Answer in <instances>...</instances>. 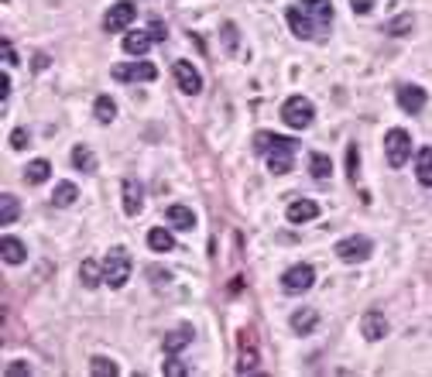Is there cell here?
Returning a JSON list of instances; mask_svg holds the SVG:
<instances>
[{
    "mask_svg": "<svg viewBox=\"0 0 432 377\" xmlns=\"http://www.w3.org/2000/svg\"><path fill=\"white\" fill-rule=\"evenodd\" d=\"M254 144H257V151L264 155V161H268V172L271 175L292 172L295 151H298V141L295 138H285V134H275V131H261L254 138Z\"/></svg>",
    "mask_w": 432,
    "mask_h": 377,
    "instance_id": "cell-1",
    "label": "cell"
},
{
    "mask_svg": "<svg viewBox=\"0 0 432 377\" xmlns=\"http://www.w3.org/2000/svg\"><path fill=\"white\" fill-rule=\"evenodd\" d=\"M131 271H134V261L127 254V247H110V254L103 261V281L110 288H124L127 278H131Z\"/></svg>",
    "mask_w": 432,
    "mask_h": 377,
    "instance_id": "cell-2",
    "label": "cell"
},
{
    "mask_svg": "<svg viewBox=\"0 0 432 377\" xmlns=\"http://www.w3.org/2000/svg\"><path fill=\"white\" fill-rule=\"evenodd\" d=\"M384 158H388L392 168H405V161L412 158V134L401 131V127L388 131V138H384Z\"/></svg>",
    "mask_w": 432,
    "mask_h": 377,
    "instance_id": "cell-3",
    "label": "cell"
},
{
    "mask_svg": "<svg viewBox=\"0 0 432 377\" xmlns=\"http://www.w3.org/2000/svg\"><path fill=\"white\" fill-rule=\"evenodd\" d=\"M371 254H374V240L364 237V234L343 237L336 244V258L343 261V264H364V261H371Z\"/></svg>",
    "mask_w": 432,
    "mask_h": 377,
    "instance_id": "cell-4",
    "label": "cell"
},
{
    "mask_svg": "<svg viewBox=\"0 0 432 377\" xmlns=\"http://www.w3.org/2000/svg\"><path fill=\"white\" fill-rule=\"evenodd\" d=\"M313 117H315V110L306 97H288L281 103V120H285L292 131H306V127L313 124Z\"/></svg>",
    "mask_w": 432,
    "mask_h": 377,
    "instance_id": "cell-5",
    "label": "cell"
},
{
    "mask_svg": "<svg viewBox=\"0 0 432 377\" xmlns=\"http://www.w3.org/2000/svg\"><path fill=\"white\" fill-rule=\"evenodd\" d=\"M110 76L117 82H155L158 80V69L155 62H117L114 69H110Z\"/></svg>",
    "mask_w": 432,
    "mask_h": 377,
    "instance_id": "cell-6",
    "label": "cell"
},
{
    "mask_svg": "<svg viewBox=\"0 0 432 377\" xmlns=\"http://www.w3.org/2000/svg\"><path fill=\"white\" fill-rule=\"evenodd\" d=\"M138 18V7L131 4V0H120L114 4L110 11H107V18H103V31H110V35H117V31H127L131 24Z\"/></svg>",
    "mask_w": 432,
    "mask_h": 377,
    "instance_id": "cell-7",
    "label": "cell"
},
{
    "mask_svg": "<svg viewBox=\"0 0 432 377\" xmlns=\"http://www.w3.org/2000/svg\"><path fill=\"white\" fill-rule=\"evenodd\" d=\"M315 285V268L309 264H295L285 271V278H281V288L288 292V295H302V292H309Z\"/></svg>",
    "mask_w": 432,
    "mask_h": 377,
    "instance_id": "cell-8",
    "label": "cell"
},
{
    "mask_svg": "<svg viewBox=\"0 0 432 377\" xmlns=\"http://www.w3.org/2000/svg\"><path fill=\"white\" fill-rule=\"evenodd\" d=\"M172 76H176V86L185 93V97H196L199 89H202V76L196 72V65L185 59H176L172 62Z\"/></svg>",
    "mask_w": 432,
    "mask_h": 377,
    "instance_id": "cell-9",
    "label": "cell"
},
{
    "mask_svg": "<svg viewBox=\"0 0 432 377\" xmlns=\"http://www.w3.org/2000/svg\"><path fill=\"white\" fill-rule=\"evenodd\" d=\"M394 97H398V106H401L405 114H418V110L426 106V89L415 86V82H401V86L394 89Z\"/></svg>",
    "mask_w": 432,
    "mask_h": 377,
    "instance_id": "cell-10",
    "label": "cell"
},
{
    "mask_svg": "<svg viewBox=\"0 0 432 377\" xmlns=\"http://www.w3.org/2000/svg\"><path fill=\"white\" fill-rule=\"evenodd\" d=\"M120 202H124V213L127 217H138L141 206H144V192H141L138 179H124L120 182Z\"/></svg>",
    "mask_w": 432,
    "mask_h": 377,
    "instance_id": "cell-11",
    "label": "cell"
},
{
    "mask_svg": "<svg viewBox=\"0 0 432 377\" xmlns=\"http://www.w3.org/2000/svg\"><path fill=\"white\" fill-rule=\"evenodd\" d=\"M285 21H288V28L295 31V38H302V41H306V38H313L315 31H319V28L313 24V18H309V14H306V11H302L298 4L285 11Z\"/></svg>",
    "mask_w": 432,
    "mask_h": 377,
    "instance_id": "cell-12",
    "label": "cell"
},
{
    "mask_svg": "<svg viewBox=\"0 0 432 377\" xmlns=\"http://www.w3.org/2000/svg\"><path fill=\"white\" fill-rule=\"evenodd\" d=\"M298 7L313 18V24L319 31L330 28V21H333V4H330V0H298Z\"/></svg>",
    "mask_w": 432,
    "mask_h": 377,
    "instance_id": "cell-13",
    "label": "cell"
},
{
    "mask_svg": "<svg viewBox=\"0 0 432 377\" xmlns=\"http://www.w3.org/2000/svg\"><path fill=\"white\" fill-rule=\"evenodd\" d=\"M196 339V333H193V326L189 322H182V326H176L172 333H165V339H161V346L168 350V354H178V350H185L189 343Z\"/></svg>",
    "mask_w": 432,
    "mask_h": 377,
    "instance_id": "cell-14",
    "label": "cell"
},
{
    "mask_svg": "<svg viewBox=\"0 0 432 377\" xmlns=\"http://www.w3.org/2000/svg\"><path fill=\"white\" fill-rule=\"evenodd\" d=\"M0 258H4L7 268H18V264L28 261V251H24V244H21L18 237H11V234H7V237L0 240Z\"/></svg>",
    "mask_w": 432,
    "mask_h": 377,
    "instance_id": "cell-15",
    "label": "cell"
},
{
    "mask_svg": "<svg viewBox=\"0 0 432 377\" xmlns=\"http://www.w3.org/2000/svg\"><path fill=\"white\" fill-rule=\"evenodd\" d=\"M288 223H309V219L319 217V202L315 199H295V202H288Z\"/></svg>",
    "mask_w": 432,
    "mask_h": 377,
    "instance_id": "cell-16",
    "label": "cell"
},
{
    "mask_svg": "<svg viewBox=\"0 0 432 377\" xmlns=\"http://www.w3.org/2000/svg\"><path fill=\"white\" fill-rule=\"evenodd\" d=\"M360 329H364L367 339H384L388 337V319L381 316L377 309H371V312H364V319H360Z\"/></svg>",
    "mask_w": 432,
    "mask_h": 377,
    "instance_id": "cell-17",
    "label": "cell"
},
{
    "mask_svg": "<svg viewBox=\"0 0 432 377\" xmlns=\"http://www.w3.org/2000/svg\"><path fill=\"white\" fill-rule=\"evenodd\" d=\"M151 41H155V35L144 28V31H127L124 35V52L127 55H144L148 48H151Z\"/></svg>",
    "mask_w": 432,
    "mask_h": 377,
    "instance_id": "cell-18",
    "label": "cell"
},
{
    "mask_svg": "<svg viewBox=\"0 0 432 377\" xmlns=\"http://www.w3.org/2000/svg\"><path fill=\"white\" fill-rule=\"evenodd\" d=\"M315 322H319V312H315V309H309V305H306V309H295V312H292V329L298 333V337H309V333L315 329Z\"/></svg>",
    "mask_w": 432,
    "mask_h": 377,
    "instance_id": "cell-19",
    "label": "cell"
},
{
    "mask_svg": "<svg viewBox=\"0 0 432 377\" xmlns=\"http://www.w3.org/2000/svg\"><path fill=\"white\" fill-rule=\"evenodd\" d=\"M415 179L422 182L426 189H432V148H418V155H415Z\"/></svg>",
    "mask_w": 432,
    "mask_h": 377,
    "instance_id": "cell-20",
    "label": "cell"
},
{
    "mask_svg": "<svg viewBox=\"0 0 432 377\" xmlns=\"http://www.w3.org/2000/svg\"><path fill=\"white\" fill-rule=\"evenodd\" d=\"M148 247L155 254H168V251H176V237L165 226H155V230H148Z\"/></svg>",
    "mask_w": 432,
    "mask_h": 377,
    "instance_id": "cell-21",
    "label": "cell"
},
{
    "mask_svg": "<svg viewBox=\"0 0 432 377\" xmlns=\"http://www.w3.org/2000/svg\"><path fill=\"white\" fill-rule=\"evenodd\" d=\"M165 217H168V223H172V226H178V230H193V226H196V213H193V209H189V206H168V213H165Z\"/></svg>",
    "mask_w": 432,
    "mask_h": 377,
    "instance_id": "cell-22",
    "label": "cell"
},
{
    "mask_svg": "<svg viewBox=\"0 0 432 377\" xmlns=\"http://www.w3.org/2000/svg\"><path fill=\"white\" fill-rule=\"evenodd\" d=\"M48 175H52V165L45 158H35L31 165H24V182H28V185H41Z\"/></svg>",
    "mask_w": 432,
    "mask_h": 377,
    "instance_id": "cell-23",
    "label": "cell"
},
{
    "mask_svg": "<svg viewBox=\"0 0 432 377\" xmlns=\"http://www.w3.org/2000/svg\"><path fill=\"white\" fill-rule=\"evenodd\" d=\"M79 199V189L72 185V182H59L55 185V192H52V206H59V209H65V206H72Z\"/></svg>",
    "mask_w": 432,
    "mask_h": 377,
    "instance_id": "cell-24",
    "label": "cell"
},
{
    "mask_svg": "<svg viewBox=\"0 0 432 377\" xmlns=\"http://www.w3.org/2000/svg\"><path fill=\"white\" fill-rule=\"evenodd\" d=\"M79 278H82V285H86V288H97L99 281H103V268H99L93 258H86L82 264H79Z\"/></svg>",
    "mask_w": 432,
    "mask_h": 377,
    "instance_id": "cell-25",
    "label": "cell"
},
{
    "mask_svg": "<svg viewBox=\"0 0 432 377\" xmlns=\"http://www.w3.org/2000/svg\"><path fill=\"white\" fill-rule=\"evenodd\" d=\"M93 114H97L99 124H114V117H117V103H114V97H97Z\"/></svg>",
    "mask_w": 432,
    "mask_h": 377,
    "instance_id": "cell-26",
    "label": "cell"
},
{
    "mask_svg": "<svg viewBox=\"0 0 432 377\" xmlns=\"http://www.w3.org/2000/svg\"><path fill=\"white\" fill-rule=\"evenodd\" d=\"M21 217V202L11 192H0V223H14Z\"/></svg>",
    "mask_w": 432,
    "mask_h": 377,
    "instance_id": "cell-27",
    "label": "cell"
},
{
    "mask_svg": "<svg viewBox=\"0 0 432 377\" xmlns=\"http://www.w3.org/2000/svg\"><path fill=\"white\" fill-rule=\"evenodd\" d=\"M72 165H76L79 172H97V158H93V151L86 144H76L72 148Z\"/></svg>",
    "mask_w": 432,
    "mask_h": 377,
    "instance_id": "cell-28",
    "label": "cell"
},
{
    "mask_svg": "<svg viewBox=\"0 0 432 377\" xmlns=\"http://www.w3.org/2000/svg\"><path fill=\"white\" fill-rule=\"evenodd\" d=\"M309 172H313L315 179H330V175H333L330 155H313V158H309Z\"/></svg>",
    "mask_w": 432,
    "mask_h": 377,
    "instance_id": "cell-29",
    "label": "cell"
},
{
    "mask_svg": "<svg viewBox=\"0 0 432 377\" xmlns=\"http://www.w3.org/2000/svg\"><path fill=\"white\" fill-rule=\"evenodd\" d=\"M90 374H93V377H117V374H120V367L114 364V360L97 357V360H90Z\"/></svg>",
    "mask_w": 432,
    "mask_h": 377,
    "instance_id": "cell-30",
    "label": "cell"
},
{
    "mask_svg": "<svg viewBox=\"0 0 432 377\" xmlns=\"http://www.w3.org/2000/svg\"><path fill=\"white\" fill-rule=\"evenodd\" d=\"M412 24H415V18H412V14H401V18L388 21V24H384V31L398 38V35H409V31H412Z\"/></svg>",
    "mask_w": 432,
    "mask_h": 377,
    "instance_id": "cell-31",
    "label": "cell"
},
{
    "mask_svg": "<svg viewBox=\"0 0 432 377\" xmlns=\"http://www.w3.org/2000/svg\"><path fill=\"white\" fill-rule=\"evenodd\" d=\"M347 175H350V182H360V148L357 144L347 148Z\"/></svg>",
    "mask_w": 432,
    "mask_h": 377,
    "instance_id": "cell-32",
    "label": "cell"
},
{
    "mask_svg": "<svg viewBox=\"0 0 432 377\" xmlns=\"http://www.w3.org/2000/svg\"><path fill=\"white\" fill-rule=\"evenodd\" d=\"M7 144H11L14 151H24V148H28V131H24V127H18V131H11V138H7Z\"/></svg>",
    "mask_w": 432,
    "mask_h": 377,
    "instance_id": "cell-33",
    "label": "cell"
},
{
    "mask_svg": "<svg viewBox=\"0 0 432 377\" xmlns=\"http://www.w3.org/2000/svg\"><path fill=\"white\" fill-rule=\"evenodd\" d=\"M237 24H223V48H227V52H234L237 48Z\"/></svg>",
    "mask_w": 432,
    "mask_h": 377,
    "instance_id": "cell-34",
    "label": "cell"
},
{
    "mask_svg": "<svg viewBox=\"0 0 432 377\" xmlns=\"http://www.w3.org/2000/svg\"><path fill=\"white\" fill-rule=\"evenodd\" d=\"M148 31H151V35H155V41H165L168 38V31H165V21H148Z\"/></svg>",
    "mask_w": 432,
    "mask_h": 377,
    "instance_id": "cell-35",
    "label": "cell"
},
{
    "mask_svg": "<svg viewBox=\"0 0 432 377\" xmlns=\"http://www.w3.org/2000/svg\"><path fill=\"white\" fill-rule=\"evenodd\" d=\"M0 52H4V62H7V65H18V52L11 48V41L7 38L0 41Z\"/></svg>",
    "mask_w": 432,
    "mask_h": 377,
    "instance_id": "cell-36",
    "label": "cell"
},
{
    "mask_svg": "<svg viewBox=\"0 0 432 377\" xmlns=\"http://www.w3.org/2000/svg\"><path fill=\"white\" fill-rule=\"evenodd\" d=\"M178 374H185V364L182 360H168L165 364V377H178Z\"/></svg>",
    "mask_w": 432,
    "mask_h": 377,
    "instance_id": "cell-37",
    "label": "cell"
},
{
    "mask_svg": "<svg viewBox=\"0 0 432 377\" xmlns=\"http://www.w3.org/2000/svg\"><path fill=\"white\" fill-rule=\"evenodd\" d=\"M4 374H7V377H28V374H31V367H28V364H11Z\"/></svg>",
    "mask_w": 432,
    "mask_h": 377,
    "instance_id": "cell-38",
    "label": "cell"
},
{
    "mask_svg": "<svg viewBox=\"0 0 432 377\" xmlns=\"http://www.w3.org/2000/svg\"><path fill=\"white\" fill-rule=\"evenodd\" d=\"M350 7H354V14H371L374 0H350Z\"/></svg>",
    "mask_w": 432,
    "mask_h": 377,
    "instance_id": "cell-39",
    "label": "cell"
},
{
    "mask_svg": "<svg viewBox=\"0 0 432 377\" xmlns=\"http://www.w3.org/2000/svg\"><path fill=\"white\" fill-rule=\"evenodd\" d=\"M0 99H4V110H7V99H11V76H0Z\"/></svg>",
    "mask_w": 432,
    "mask_h": 377,
    "instance_id": "cell-40",
    "label": "cell"
},
{
    "mask_svg": "<svg viewBox=\"0 0 432 377\" xmlns=\"http://www.w3.org/2000/svg\"><path fill=\"white\" fill-rule=\"evenodd\" d=\"M31 69H35V72H41V69H48V55H35V62H31Z\"/></svg>",
    "mask_w": 432,
    "mask_h": 377,
    "instance_id": "cell-41",
    "label": "cell"
}]
</instances>
